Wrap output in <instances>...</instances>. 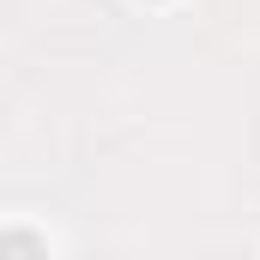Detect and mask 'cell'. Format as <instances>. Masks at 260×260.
Returning <instances> with one entry per match:
<instances>
[{"instance_id":"1","label":"cell","mask_w":260,"mask_h":260,"mask_svg":"<svg viewBox=\"0 0 260 260\" xmlns=\"http://www.w3.org/2000/svg\"><path fill=\"white\" fill-rule=\"evenodd\" d=\"M0 260H43V242L30 230H6L0 236Z\"/></svg>"}]
</instances>
